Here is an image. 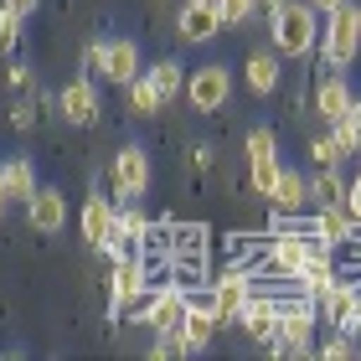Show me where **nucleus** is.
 Returning <instances> with one entry per match:
<instances>
[{
    "label": "nucleus",
    "mask_w": 361,
    "mask_h": 361,
    "mask_svg": "<svg viewBox=\"0 0 361 361\" xmlns=\"http://www.w3.org/2000/svg\"><path fill=\"white\" fill-rule=\"evenodd\" d=\"M21 26H26V16H16V11H6V6H0V52H11V47H16Z\"/></svg>",
    "instance_id": "nucleus-28"
},
{
    "label": "nucleus",
    "mask_w": 361,
    "mask_h": 361,
    "mask_svg": "<svg viewBox=\"0 0 361 361\" xmlns=\"http://www.w3.org/2000/svg\"><path fill=\"white\" fill-rule=\"evenodd\" d=\"M222 31V16H217V6H212V0H186V6L176 11V37L180 42H212Z\"/></svg>",
    "instance_id": "nucleus-12"
},
{
    "label": "nucleus",
    "mask_w": 361,
    "mask_h": 361,
    "mask_svg": "<svg viewBox=\"0 0 361 361\" xmlns=\"http://www.w3.org/2000/svg\"><path fill=\"white\" fill-rule=\"evenodd\" d=\"M109 180H114V196L119 202H140L155 180V166H150V150L145 145H124L119 155L109 160Z\"/></svg>",
    "instance_id": "nucleus-5"
},
{
    "label": "nucleus",
    "mask_w": 361,
    "mask_h": 361,
    "mask_svg": "<svg viewBox=\"0 0 361 361\" xmlns=\"http://www.w3.org/2000/svg\"><path fill=\"white\" fill-rule=\"evenodd\" d=\"M341 119H346V124L356 129V135H361V98H356V93H351V109H346V114H341Z\"/></svg>",
    "instance_id": "nucleus-31"
},
{
    "label": "nucleus",
    "mask_w": 361,
    "mask_h": 361,
    "mask_svg": "<svg viewBox=\"0 0 361 361\" xmlns=\"http://www.w3.org/2000/svg\"><path fill=\"white\" fill-rule=\"evenodd\" d=\"M341 6V0H310V11H315V16H325V11H336Z\"/></svg>",
    "instance_id": "nucleus-35"
},
{
    "label": "nucleus",
    "mask_w": 361,
    "mask_h": 361,
    "mask_svg": "<svg viewBox=\"0 0 361 361\" xmlns=\"http://www.w3.org/2000/svg\"><path fill=\"white\" fill-rule=\"evenodd\" d=\"M129 109H135L140 119H150V114H160V109H166V98H160V88L150 83V73H140L135 83H129Z\"/></svg>",
    "instance_id": "nucleus-21"
},
{
    "label": "nucleus",
    "mask_w": 361,
    "mask_h": 361,
    "mask_svg": "<svg viewBox=\"0 0 361 361\" xmlns=\"http://www.w3.org/2000/svg\"><path fill=\"white\" fill-rule=\"evenodd\" d=\"M269 37H274V52L284 62H305L310 52H315V42H320V26H315L310 0H289V6L269 21Z\"/></svg>",
    "instance_id": "nucleus-1"
},
{
    "label": "nucleus",
    "mask_w": 361,
    "mask_h": 361,
    "mask_svg": "<svg viewBox=\"0 0 361 361\" xmlns=\"http://www.w3.org/2000/svg\"><path fill=\"white\" fill-rule=\"evenodd\" d=\"M145 294H150V264L135 258V253L114 258V269H109V315H114V320L140 315Z\"/></svg>",
    "instance_id": "nucleus-3"
},
{
    "label": "nucleus",
    "mask_w": 361,
    "mask_h": 361,
    "mask_svg": "<svg viewBox=\"0 0 361 361\" xmlns=\"http://www.w3.org/2000/svg\"><path fill=\"white\" fill-rule=\"evenodd\" d=\"M356 160H361V150H356Z\"/></svg>",
    "instance_id": "nucleus-37"
},
{
    "label": "nucleus",
    "mask_w": 361,
    "mask_h": 361,
    "mask_svg": "<svg viewBox=\"0 0 361 361\" xmlns=\"http://www.w3.org/2000/svg\"><path fill=\"white\" fill-rule=\"evenodd\" d=\"M274 217H300L310 212V176L305 171H279V186H274Z\"/></svg>",
    "instance_id": "nucleus-14"
},
{
    "label": "nucleus",
    "mask_w": 361,
    "mask_h": 361,
    "mask_svg": "<svg viewBox=\"0 0 361 361\" xmlns=\"http://www.w3.org/2000/svg\"><path fill=\"white\" fill-rule=\"evenodd\" d=\"M6 83H11L16 93H21V88H31V83H37V73H31V68H26V62H16V68L6 73Z\"/></svg>",
    "instance_id": "nucleus-30"
},
{
    "label": "nucleus",
    "mask_w": 361,
    "mask_h": 361,
    "mask_svg": "<svg viewBox=\"0 0 361 361\" xmlns=\"http://www.w3.org/2000/svg\"><path fill=\"white\" fill-rule=\"evenodd\" d=\"M238 325L248 331L258 346H269L274 341V331H279V294H269V289H253L248 294V305L238 310Z\"/></svg>",
    "instance_id": "nucleus-10"
},
{
    "label": "nucleus",
    "mask_w": 361,
    "mask_h": 361,
    "mask_svg": "<svg viewBox=\"0 0 361 361\" xmlns=\"http://www.w3.org/2000/svg\"><path fill=\"white\" fill-rule=\"evenodd\" d=\"M83 68L98 73V78H109V83H119V88H129V83L145 73V57H140V42L114 37V42H93V47H88V52H83Z\"/></svg>",
    "instance_id": "nucleus-4"
},
{
    "label": "nucleus",
    "mask_w": 361,
    "mask_h": 361,
    "mask_svg": "<svg viewBox=\"0 0 361 361\" xmlns=\"http://www.w3.org/2000/svg\"><path fill=\"white\" fill-rule=\"evenodd\" d=\"M37 6H42V0H6V11H16V16H31Z\"/></svg>",
    "instance_id": "nucleus-32"
},
{
    "label": "nucleus",
    "mask_w": 361,
    "mask_h": 361,
    "mask_svg": "<svg viewBox=\"0 0 361 361\" xmlns=\"http://www.w3.org/2000/svg\"><path fill=\"white\" fill-rule=\"evenodd\" d=\"M150 83H155V88H160V98L171 104V98H180V88H186V68H180L176 57H160L155 68H150Z\"/></svg>",
    "instance_id": "nucleus-20"
},
{
    "label": "nucleus",
    "mask_w": 361,
    "mask_h": 361,
    "mask_svg": "<svg viewBox=\"0 0 361 361\" xmlns=\"http://www.w3.org/2000/svg\"><path fill=\"white\" fill-rule=\"evenodd\" d=\"M320 315H325V325L331 331H346V325L356 320V305H361V279L351 284V279H331V289L320 294Z\"/></svg>",
    "instance_id": "nucleus-11"
},
{
    "label": "nucleus",
    "mask_w": 361,
    "mask_h": 361,
    "mask_svg": "<svg viewBox=\"0 0 361 361\" xmlns=\"http://www.w3.org/2000/svg\"><path fill=\"white\" fill-rule=\"evenodd\" d=\"M217 6V16H222V26H243L248 16L258 11V0H212Z\"/></svg>",
    "instance_id": "nucleus-27"
},
{
    "label": "nucleus",
    "mask_w": 361,
    "mask_h": 361,
    "mask_svg": "<svg viewBox=\"0 0 361 361\" xmlns=\"http://www.w3.org/2000/svg\"><path fill=\"white\" fill-rule=\"evenodd\" d=\"M57 109H62V119L78 124V129H93L98 119H104V98H98V88L88 83V78H73V83L57 93Z\"/></svg>",
    "instance_id": "nucleus-9"
},
{
    "label": "nucleus",
    "mask_w": 361,
    "mask_h": 361,
    "mask_svg": "<svg viewBox=\"0 0 361 361\" xmlns=\"http://www.w3.org/2000/svg\"><path fill=\"white\" fill-rule=\"evenodd\" d=\"M320 52L331 62V73H346L356 52H361V6L356 0H341L336 11H325V31H320Z\"/></svg>",
    "instance_id": "nucleus-2"
},
{
    "label": "nucleus",
    "mask_w": 361,
    "mask_h": 361,
    "mask_svg": "<svg viewBox=\"0 0 361 361\" xmlns=\"http://www.w3.org/2000/svg\"><path fill=\"white\" fill-rule=\"evenodd\" d=\"M140 320L150 325V336H176L180 320H186V289L180 284H160L155 294H145Z\"/></svg>",
    "instance_id": "nucleus-7"
},
{
    "label": "nucleus",
    "mask_w": 361,
    "mask_h": 361,
    "mask_svg": "<svg viewBox=\"0 0 361 361\" xmlns=\"http://www.w3.org/2000/svg\"><path fill=\"white\" fill-rule=\"evenodd\" d=\"M114 233H119L124 243H150V217L135 212V207H124L119 217H114Z\"/></svg>",
    "instance_id": "nucleus-22"
},
{
    "label": "nucleus",
    "mask_w": 361,
    "mask_h": 361,
    "mask_svg": "<svg viewBox=\"0 0 361 361\" xmlns=\"http://www.w3.org/2000/svg\"><path fill=\"white\" fill-rule=\"evenodd\" d=\"M6 207H11V196H6V180H0V217H6Z\"/></svg>",
    "instance_id": "nucleus-36"
},
{
    "label": "nucleus",
    "mask_w": 361,
    "mask_h": 361,
    "mask_svg": "<svg viewBox=\"0 0 361 361\" xmlns=\"http://www.w3.org/2000/svg\"><path fill=\"white\" fill-rule=\"evenodd\" d=\"M341 212L361 227V166H356V180H346V202H341Z\"/></svg>",
    "instance_id": "nucleus-29"
},
{
    "label": "nucleus",
    "mask_w": 361,
    "mask_h": 361,
    "mask_svg": "<svg viewBox=\"0 0 361 361\" xmlns=\"http://www.w3.org/2000/svg\"><path fill=\"white\" fill-rule=\"evenodd\" d=\"M191 160H196V171H207V166H212V145H196Z\"/></svg>",
    "instance_id": "nucleus-33"
},
{
    "label": "nucleus",
    "mask_w": 361,
    "mask_h": 361,
    "mask_svg": "<svg viewBox=\"0 0 361 361\" xmlns=\"http://www.w3.org/2000/svg\"><path fill=\"white\" fill-rule=\"evenodd\" d=\"M114 217H119V207H109V202H104V191H93L88 202H83V243H88V248H98V253L109 248V238H114Z\"/></svg>",
    "instance_id": "nucleus-15"
},
{
    "label": "nucleus",
    "mask_w": 361,
    "mask_h": 361,
    "mask_svg": "<svg viewBox=\"0 0 361 361\" xmlns=\"http://www.w3.org/2000/svg\"><path fill=\"white\" fill-rule=\"evenodd\" d=\"M26 222L31 233H62V222H68V196L57 186H37L26 202Z\"/></svg>",
    "instance_id": "nucleus-13"
},
{
    "label": "nucleus",
    "mask_w": 361,
    "mask_h": 361,
    "mask_svg": "<svg viewBox=\"0 0 361 361\" xmlns=\"http://www.w3.org/2000/svg\"><path fill=\"white\" fill-rule=\"evenodd\" d=\"M0 180H6V196H11V202H21V207L31 202V191L42 186V180H37V166H31V160H21V155L0 166Z\"/></svg>",
    "instance_id": "nucleus-19"
},
{
    "label": "nucleus",
    "mask_w": 361,
    "mask_h": 361,
    "mask_svg": "<svg viewBox=\"0 0 361 361\" xmlns=\"http://www.w3.org/2000/svg\"><path fill=\"white\" fill-rule=\"evenodd\" d=\"M243 150H248V160H264V155H279V135L269 124H258V129H248V145H243Z\"/></svg>",
    "instance_id": "nucleus-25"
},
{
    "label": "nucleus",
    "mask_w": 361,
    "mask_h": 361,
    "mask_svg": "<svg viewBox=\"0 0 361 361\" xmlns=\"http://www.w3.org/2000/svg\"><path fill=\"white\" fill-rule=\"evenodd\" d=\"M243 83H248V93H258V98L279 93V83H284V57L279 52H253L248 68H243Z\"/></svg>",
    "instance_id": "nucleus-16"
},
{
    "label": "nucleus",
    "mask_w": 361,
    "mask_h": 361,
    "mask_svg": "<svg viewBox=\"0 0 361 361\" xmlns=\"http://www.w3.org/2000/svg\"><path fill=\"white\" fill-rule=\"evenodd\" d=\"M346 109H351V83L341 73H325L320 83H315V114H320L325 124H336Z\"/></svg>",
    "instance_id": "nucleus-17"
},
{
    "label": "nucleus",
    "mask_w": 361,
    "mask_h": 361,
    "mask_svg": "<svg viewBox=\"0 0 361 361\" xmlns=\"http://www.w3.org/2000/svg\"><path fill=\"white\" fill-rule=\"evenodd\" d=\"M212 310H217V320L227 325V320H238V310L248 305V294H253V274L243 269V264H233V269H222L217 279H212Z\"/></svg>",
    "instance_id": "nucleus-8"
},
{
    "label": "nucleus",
    "mask_w": 361,
    "mask_h": 361,
    "mask_svg": "<svg viewBox=\"0 0 361 361\" xmlns=\"http://www.w3.org/2000/svg\"><path fill=\"white\" fill-rule=\"evenodd\" d=\"M186 104L196 109V114H217L227 98H233V73L222 68V62H207V68H196V73H186Z\"/></svg>",
    "instance_id": "nucleus-6"
},
{
    "label": "nucleus",
    "mask_w": 361,
    "mask_h": 361,
    "mask_svg": "<svg viewBox=\"0 0 361 361\" xmlns=\"http://www.w3.org/2000/svg\"><path fill=\"white\" fill-rule=\"evenodd\" d=\"M279 171H284V166H279V155H264V160H248L253 191L264 196V202H269V196H274V186H279Z\"/></svg>",
    "instance_id": "nucleus-23"
},
{
    "label": "nucleus",
    "mask_w": 361,
    "mask_h": 361,
    "mask_svg": "<svg viewBox=\"0 0 361 361\" xmlns=\"http://www.w3.org/2000/svg\"><path fill=\"white\" fill-rule=\"evenodd\" d=\"M341 202H346L341 166H315L310 171V207H341Z\"/></svg>",
    "instance_id": "nucleus-18"
},
{
    "label": "nucleus",
    "mask_w": 361,
    "mask_h": 361,
    "mask_svg": "<svg viewBox=\"0 0 361 361\" xmlns=\"http://www.w3.org/2000/svg\"><path fill=\"white\" fill-rule=\"evenodd\" d=\"M315 356H325V361H351V356H356V341H351V331H336L331 341H320V346H315Z\"/></svg>",
    "instance_id": "nucleus-26"
},
{
    "label": "nucleus",
    "mask_w": 361,
    "mask_h": 361,
    "mask_svg": "<svg viewBox=\"0 0 361 361\" xmlns=\"http://www.w3.org/2000/svg\"><path fill=\"white\" fill-rule=\"evenodd\" d=\"M258 6H264V11H269V21H274V16H279V11H284V6H289V0H258Z\"/></svg>",
    "instance_id": "nucleus-34"
},
{
    "label": "nucleus",
    "mask_w": 361,
    "mask_h": 361,
    "mask_svg": "<svg viewBox=\"0 0 361 361\" xmlns=\"http://www.w3.org/2000/svg\"><path fill=\"white\" fill-rule=\"evenodd\" d=\"M310 160H315V166H346V155H341L331 129H325V135H310Z\"/></svg>",
    "instance_id": "nucleus-24"
}]
</instances>
